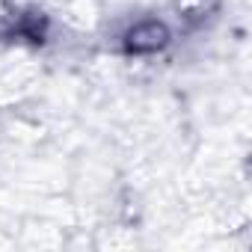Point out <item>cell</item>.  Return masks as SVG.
Here are the masks:
<instances>
[{
    "label": "cell",
    "instance_id": "obj_1",
    "mask_svg": "<svg viewBox=\"0 0 252 252\" xmlns=\"http://www.w3.org/2000/svg\"><path fill=\"white\" fill-rule=\"evenodd\" d=\"M169 39L166 27L158 24V21H146V24H137L134 30H128V36H125V48H128L131 54H152L158 48H163Z\"/></svg>",
    "mask_w": 252,
    "mask_h": 252
}]
</instances>
